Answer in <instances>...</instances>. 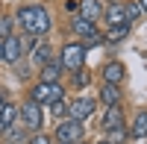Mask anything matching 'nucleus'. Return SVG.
I'll return each instance as SVG.
<instances>
[{"label":"nucleus","mask_w":147,"mask_h":144,"mask_svg":"<svg viewBox=\"0 0 147 144\" xmlns=\"http://www.w3.org/2000/svg\"><path fill=\"white\" fill-rule=\"evenodd\" d=\"M62 62L59 59H47V62L41 65V82H59L62 79Z\"/></svg>","instance_id":"11"},{"label":"nucleus","mask_w":147,"mask_h":144,"mask_svg":"<svg viewBox=\"0 0 147 144\" xmlns=\"http://www.w3.org/2000/svg\"><path fill=\"white\" fill-rule=\"evenodd\" d=\"M0 62H3V41H0Z\"/></svg>","instance_id":"27"},{"label":"nucleus","mask_w":147,"mask_h":144,"mask_svg":"<svg viewBox=\"0 0 147 144\" xmlns=\"http://www.w3.org/2000/svg\"><path fill=\"white\" fill-rule=\"evenodd\" d=\"M21 56H24V44H21L18 35H9V38H3V62L18 65Z\"/></svg>","instance_id":"7"},{"label":"nucleus","mask_w":147,"mask_h":144,"mask_svg":"<svg viewBox=\"0 0 147 144\" xmlns=\"http://www.w3.org/2000/svg\"><path fill=\"white\" fill-rule=\"evenodd\" d=\"M100 127L106 129V133H109V129H118V127H124V109H121V103H118V106H106Z\"/></svg>","instance_id":"8"},{"label":"nucleus","mask_w":147,"mask_h":144,"mask_svg":"<svg viewBox=\"0 0 147 144\" xmlns=\"http://www.w3.org/2000/svg\"><path fill=\"white\" fill-rule=\"evenodd\" d=\"M97 144H109V141H97Z\"/></svg>","instance_id":"29"},{"label":"nucleus","mask_w":147,"mask_h":144,"mask_svg":"<svg viewBox=\"0 0 147 144\" xmlns=\"http://www.w3.org/2000/svg\"><path fill=\"white\" fill-rule=\"evenodd\" d=\"M124 74H127L124 62H106V68H103V79L109 82V85H121Z\"/></svg>","instance_id":"12"},{"label":"nucleus","mask_w":147,"mask_h":144,"mask_svg":"<svg viewBox=\"0 0 147 144\" xmlns=\"http://www.w3.org/2000/svg\"><path fill=\"white\" fill-rule=\"evenodd\" d=\"M18 118H21V124H24V129H30V133H41V124H44V112H41V106L38 103H32V100H27L18 109Z\"/></svg>","instance_id":"4"},{"label":"nucleus","mask_w":147,"mask_h":144,"mask_svg":"<svg viewBox=\"0 0 147 144\" xmlns=\"http://www.w3.org/2000/svg\"><path fill=\"white\" fill-rule=\"evenodd\" d=\"M103 18L109 27H121V24H127V12H124V3H112L109 9H103Z\"/></svg>","instance_id":"13"},{"label":"nucleus","mask_w":147,"mask_h":144,"mask_svg":"<svg viewBox=\"0 0 147 144\" xmlns=\"http://www.w3.org/2000/svg\"><path fill=\"white\" fill-rule=\"evenodd\" d=\"M18 24H21V30L27 35H32V38H44V35L50 32V15H47V9L41 3L21 6L18 9Z\"/></svg>","instance_id":"1"},{"label":"nucleus","mask_w":147,"mask_h":144,"mask_svg":"<svg viewBox=\"0 0 147 144\" xmlns=\"http://www.w3.org/2000/svg\"><path fill=\"white\" fill-rule=\"evenodd\" d=\"M62 97H65L62 82H38V85H32V91H30V100L38 103V106H50V103L62 100Z\"/></svg>","instance_id":"2"},{"label":"nucleus","mask_w":147,"mask_h":144,"mask_svg":"<svg viewBox=\"0 0 147 144\" xmlns=\"http://www.w3.org/2000/svg\"><path fill=\"white\" fill-rule=\"evenodd\" d=\"M129 35V24H121V27H109V32L103 35V41L106 44H118V41H124Z\"/></svg>","instance_id":"17"},{"label":"nucleus","mask_w":147,"mask_h":144,"mask_svg":"<svg viewBox=\"0 0 147 144\" xmlns=\"http://www.w3.org/2000/svg\"><path fill=\"white\" fill-rule=\"evenodd\" d=\"M127 138H129V133H127L124 127H118V129H109V144H124Z\"/></svg>","instance_id":"20"},{"label":"nucleus","mask_w":147,"mask_h":144,"mask_svg":"<svg viewBox=\"0 0 147 144\" xmlns=\"http://www.w3.org/2000/svg\"><path fill=\"white\" fill-rule=\"evenodd\" d=\"M88 82H91V74H88V68H77V71H74V88H85V85H88Z\"/></svg>","instance_id":"19"},{"label":"nucleus","mask_w":147,"mask_h":144,"mask_svg":"<svg viewBox=\"0 0 147 144\" xmlns=\"http://www.w3.org/2000/svg\"><path fill=\"white\" fill-rule=\"evenodd\" d=\"M91 115H94V97H77L68 106V118H74V121H85Z\"/></svg>","instance_id":"6"},{"label":"nucleus","mask_w":147,"mask_h":144,"mask_svg":"<svg viewBox=\"0 0 147 144\" xmlns=\"http://www.w3.org/2000/svg\"><path fill=\"white\" fill-rule=\"evenodd\" d=\"M82 135H85V124H82V121H74V118L59 121L56 133H53V138H56L59 144H80Z\"/></svg>","instance_id":"3"},{"label":"nucleus","mask_w":147,"mask_h":144,"mask_svg":"<svg viewBox=\"0 0 147 144\" xmlns=\"http://www.w3.org/2000/svg\"><path fill=\"white\" fill-rule=\"evenodd\" d=\"M80 18L85 21H97V18H103V3L100 0H80Z\"/></svg>","instance_id":"9"},{"label":"nucleus","mask_w":147,"mask_h":144,"mask_svg":"<svg viewBox=\"0 0 147 144\" xmlns=\"http://www.w3.org/2000/svg\"><path fill=\"white\" fill-rule=\"evenodd\" d=\"M3 106H6V100H3V97H0V112H3Z\"/></svg>","instance_id":"28"},{"label":"nucleus","mask_w":147,"mask_h":144,"mask_svg":"<svg viewBox=\"0 0 147 144\" xmlns=\"http://www.w3.org/2000/svg\"><path fill=\"white\" fill-rule=\"evenodd\" d=\"M15 121H18V106H3V112H0V133L3 129H9V127H15Z\"/></svg>","instance_id":"18"},{"label":"nucleus","mask_w":147,"mask_h":144,"mask_svg":"<svg viewBox=\"0 0 147 144\" xmlns=\"http://www.w3.org/2000/svg\"><path fill=\"white\" fill-rule=\"evenodd\" d=\"M132 138H147V112H138L132 118V127L127 129Z\"/></svg>","instance_id":"15"},{"label":"nucleus","mask_w":147,"mask_h":144,"mask_svg":"<svg viewBox=\"0 0 147 144\" xmlns=\"http://www.w3.org/2000/svg\"><path fill=\"white\" fill-rule=\"evenodd\" d=\"M138 9H141V15H147V0H138Z\"/></svg>","instance_id":"26"},{"label":"nucleus","mask_w":147,"mask_h":144,"mask_svg":"<svg viewBox=\"0 0 147 144\" xmlns=\"http://www.w3.org/2000/svg\"><path fill=\"white\" fill-rule=\"evenodd\" d=\"M124 12H127V24L132 27V24H136L138 18H141V9H138V3H127L124 6Z\"/></svg>","instance_id":"21"},{"label":"nucleus","mask_w":147,"mask_h":144,"mask_svg":"<svg viewBox=\"0 0 147 144\" xmlns=\"http://www.w3.org/2000/svg\"><path fill=\"white\" fill-rule=\"evenodd\" d=\"M65 9H68V12H77V9H80V0H68Z\"/></svg>","instance_id":"25"},{"label":"nucleus","mask_w":147,"mask_h":144,"mask_svg":"<svg viewBox=\"0 0 147 144\" xmlns=\"http://www.w3.org/2000/svg\"><path fill=\"white\" fill-rule=\"evenodd\" d=\"M30 56H32V62H35V65H44L47 59H53V47L47 44L44 38H35V41H32V50H30Z\"/></svg>","instance_id":"10"},{"label":"nucleus","mask_w":147,"mask_h":144,"mask_svg":"<svg viewBox=\"0 0 147 144\" xmlns=\"http://www.w3.org/2000/svg\"><path fill=\"white\" fill-rule=\"evenodd\" d=\"M9 35H12V21L9 18H0V41L9 38Z\"/></svg>","instance_id":"23"},{"label":"nucleus","mask_w":147,"mask_h":144,"mask_svg":"<svg viewBox=\"0 0 147 144\" xmlns=\"http://www.w3.org/2000/svg\"><path fill=\"white\" fill-rule=\"evenodd\" d=\"M74 35H80V38H91V35H97V27L94 21H85V18H74Z\"/></svg>","instance_id":"14"},{"label":"nucleus","mask_w":147,"mask_h":144,"mask_svg":"<svg viewBox=\"0 0 147 144\" xmlns=\"http://www.w3.org/2000/svg\"><path fill=\"white\" fill-rule=\"evenodd\" d=\"M59 62H62L65 71H77L85 65V50H82V44L80 41H71L62 47V56H59Z\"/></svg>","instance_id":"5"},{"label":"nucleus","mask_w":147,"mask_h":144,"mask_svg":"<svg viewBox=\"0 0 147 144\" xmlns=\"http://www.w3.org/2000/svg\"><path fill=\"white\" fill-rule=\"evenodd\" d=\"M50 109H53L56 118H65V115H68V103H65V100H56V103H50Z\"/></svg>","instance_id":"22"},{"label":"nucleus","mask_w":147,"mask_h":144,"mask_svg":"<svg viewBox=\"0 0 147 144\" xmlns=\"http://www.w3.org/2000/svg\"><path fill=\"white\" fill-rule=\"evenodd\" d=\"M27 144H53V141L47 138V135H41V133H35V135H32V138H30Z\"/></svg>","instance_id":"24"},{"label":"nucleus","mask_w":147,"mask_h":144,"mask_svg":"<svg viewBox=\"0 0 147 144\" xmlns=\"http://www.w3.org/2000/svg\"><path fill=\"white\" fill-rule=\"evenodd\" d=\"M100 100H103V106H118V103H121V88H118V85H109V82H103V88H100Z\"/></svg>","instance_id":"16"}]
</instances>
